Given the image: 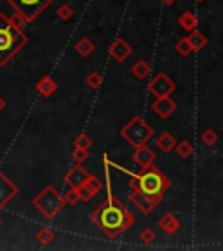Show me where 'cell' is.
I'll return each instance as SVG.
<instances>
[{"label":"cell","mask_w":223,"mask_h":251,"mask_svg":"<svg viewBox=\"0 0 223 251\" xmlns=\"http://www.w3.org/2000/svg\"><path fill=\"white\" fill-rule=\"evenodd\" d=\"M131 185L136 187L138 190H141L143 194L162 197L169 188V185H171V181L159 168L149 166V168H143V171L140 175H136V178H134Z\"/></svg>","instance_id":"cell-3"},{"label":"cell","mask_w":223,"mask_h":251,"mask_svg":"<svg viewBox=\"0 0 223 251\" xmlns=\"http://www.w3.org/2000/svg\"><path fill=\"white\" fill-rule=\"evenodd\" d=\"M161 201H162V197L143 194L141 190H138L136 187L131 185V202H133L143 215H150V213L161 204Z\"/></svg>","instance_id":"cell-7"},{"label":"cell","mask_w":223,"mask_h":251,"mask_svg":"<svg viewBox=\"0 0 223 251\" xmlns=\"http://www.w3.org/2000/svg\"><path fill=\"white\" fill-rule=\"evenodd\" d=\"M178 25H180L183 30L192 31V30H196V28H197L199 20H197V16L194 14L192 11H185L183 14H180V18H178Z\"/></svg>","instance_id":"cell-19"},{"label":"cell","mask_w":223,"mask_h":251,"mask_svg":"<svg viewBox=\"0 0 223 251\" xmlns=\"http://www.w3.org/2000/svg\"><path fill=\"white\" fill-rule=\"evenodd\" d=\"M91 220L108 237H117L119 234L131 228V225L134 224L133 215L112 194H108L106 201L99 208L94 209L93 215H91Z\"/></svg>","instance_id":"cell-1"},{"label":"cell","mask_w":223,"mask_h":251,"mask_svg":"<svg viewBox=\"0 0 223 251\" xmlns=\"http://www.w3.org/2000/svg\"><path fill=\"white\" fill-rule=\"evenodd\" d=\"M37 91H39L42 96H46V98H49V96H52V94L58 91V84H56V80L52 77H42L37 82Z\"/></svg>","instance_id":"cell-16"},{"label":"cell","mask_w":223,"mask_h":251,"mask_svg":"<svg viewBox=\"0 0 223 251\" xmlns=\"http://www.w3.org/2000/svg\"><path fill=\"white\" fill-rule=\"evenodd\" d=\"M54 232L51 230V228H42V230L37 232V241H39V244H42V246H49V244L54 241Z\"/></svg>","instance_id":"cell-24"},{"label":"cell","mask_w":223,"mask_h":251,"mask_svg":"<svg viewBox=\"0 0 223 251\" xmlns=\"http://www.w3.org/2000/svg\"><path fill=\"white\" fill-rule=\"evenodd\" d=\"M63 202L65 204H70V206H75L77 202H80V196H78V190L75 188H70L65 196H63Z\"/></svg>","instance_id":"cell-31"},{"label":"cell","mask_w":223,"mask_h":251,"mask_svg":"<svg viewBox=\"0 0 223 251\" xmlns=\"http://www.w3.org/2000/svg\"><path fill=\"white\" fill-rule=\"evenodd\" d=\"M174 91H176V84H174V80L169 78L164 72L157 74L152 82H150V93H152L155 98L171 96V93H174Z\"/></svg>","instance_id":"cell-8"},{"label":"cell","mask_w":223,"mask_h":251,"mask_svg":"<svg viewBox=\"0 0 223 251\" xmlns=\"http://www.w3.org/2000/svg\"><path fill=\"white\" fill-rule=\"evenodd\" d=\"M65 206L63 202V196L56 190L54 187L47 185L46 188H42L35 197H33V208L47 220H52L61 208Z\"/></svg>","instance_id":"cell-4"},{"label":"cell","mask_w":223,"mask_h":251,"mask_svg":"<svg viewBox=\"0 0 223 251\" xmlns=\"http://www.w3.org/2000/svg\"><path fill=\"white\" fill-rule=\"evenodd\" d=\"M74 9L70 7V4H63L58 7V11H56V16H58L61 21H70L72 18H74Z\"/></svg>","instance_id":"cell-26"},{"label":"cell","mask_w":223,"mask_h":251,"mask_svg":"<svg viewBox=\"0 0 223 251\" xmlns=\"http://www.w3.org/2000/svg\"><path fill=\"white\" fill-rule=\"evenodd\" d=\"M188 44H190V47H192V51H202L204 47H206V44H208V39H206V35L204 33H200L199 30H192L190 31V35L187 37Z\"/></svg>","instance_id":"cell-18"},{"label":"cell","mask_w":223,"mask_h":251,"mask_svg":"<svg viewBox=\"0 0 223 251\" xmlns=\"http://www.w3.org/2000/svg\"><path fill=\"white\" fill-rule=\"evenodd\" d=\"M108 54L112 56V58H114L115 61L122 63V61H125V59L129 58L131 54H133V47H131V44L127 42V40H124V39H115L114 42L110 44Z\"/></svg>","instance_id":"cell-10"},{"label":"cell","mask_w":223,"mask_h":251,"mask_svg":"<svg viewBox=\"0 0 223 251\" xmlns=\"http://www.w3.org/2000/svg\"><path fill=\"white\" fill-rule=\"evenodd\" d=\"M103 84V75L99 72H91L86 77V86H89L91 89H98Z\"/></svg>","instance_id":"cell-25"},{"label":"cell","mask_w":223,"mask_h":251,"mask_svg":"<svg viewBox=\"0 0 223 251\" xmlns=\"http://www.w3.org/2000/svg\"><path fill=\"white\" fill-rule=\"evenodd\" d=\"M74 147H80V149H86L89 150L91 147H93V140H91L87 134H78V136H75L74 140Z\"/></svg>","instance_id":"cell-27"},{"label":"cell","mask_w":223,"mask_h":251,"mask_svg":"<svg viewBox=\"0 0 223 251\" xmlns=\"http://www.w3.org/2000/svg\"><path fill=\"white\" fill-rule=\"evenodd\" d=\"M174 51H176L181 58H187V56H190L194 52L192 47H190V44H188L187 37H185V39L176 40V44H174Z\"/></svg>","instance_id":"cell-23"},{"label":"cell","mask_w":223,"mask_h":251,"mask_svg":"<svg viewBox=\"0 0 223 251\" xmlns=\"http://www.w3.org/2000/svg\"><path fill=\"white\" fill-rule=\"evenodd\" d=\"M103 188V181L99 180L98 176H93L91 175L89 180L84 183V187L78 190V196H80V201H84V202H89L91 199H93L96 194L99 192Z\"/></svg>","instance_id":"cell-13"},{"label":"cell","mask_w":223,"mask_h":251,"mask_svg":"<svg viewBox=\"0 0 223 251\" xmlns=\"http://www.w3.org/2000/svg\"><path fill=\"white\" fill-rule=\"evenodd\" d=\"M157 155L153 153V150H150L147 145L136 147V152H134V162L140 166L141 169L149 168V166H153Z\"/></svg>","instance_id":"cell-15"},{"label":"cell","mask_w":223,"mask_h":251,"mask_svg":"<svg viewBox=\"0 0 223 251\" xmlns=\"http://www.w3.org/2000/svg\"><path fill=\"white\" fill-rule=\"evenodd\" d=\"M72 155H74V161L77 162V164H84V161L89 157V150L80 149V147H74V152H72Z\"/></svg>","instance_id":"cell-30"},{"label":"cell","mask_w":223,"mask_h":251,"mask_svg":"<svg viewBox=\"0 0 223 251\" xmlns=\"http://www.w3.org/2000/svg\"><path fill=\"white\" fill-rule=\"evenodd\" d=\"M174 149H176V153L180 157H183V159H187V157H190L194 153V145L190 143V141L183 140V141H176V145H174Z\"/></svg>","instance_id":"cell-22"},{"label":"cell","mask_w":223,"mask_h":251,"mask_svg":"<svg viewBox=\"0 0 223 251\" xmlns=\"http://www.w3.org/2000/svg\"><path fill=\"white\" fill-rule=\"evenodd\" d=\"M131 72H133L134 78H138V80H145V78L150 75V72H152V68H150L149 61L140 59V61H136L133 67H131Z\"/></svg>","instance_id":"cell-20"},{"label":"cell","mask_w":223,"mask_h":251,"mask_svg":"<svg viewBox=\"0 0 223 251\" xmlns=\"http://www.w3.org/2000/svg\"><path fill=\"white\" fill-rule=\"evenodd\" d=\"M155 145L159 147V149H161L164 153H169L171 150H174V145H176V140H174V136H173L171 133L164 131V133H161L159 136H157Z\"/></svg>","instance_id":"cell-17"},{"label":"cell","mask_w":223,"mask_h":251,"mask_svg":"<svg viewBox=\"0 0 223 251\" xmlns=\"http://www.w3.org/2000/svg\"><path fill=\"white\" fill-rule=\"evenodd\" d=\"M0 225H2V220H0Z\"/></svg>","instance_id":"cell-36"},{"label":"cell","mask_w":223,"mask_h":251,"mask_svg":"<svg viewBox=\"0 0 223 251\" xmlns=\"http://www.w3.org/2000/svg\"><path fill=\"white\" fill-rule=\"evenodd\" d=\"M196 2H206V0H196Z\"/></svg>","instance_id":"cell-35"},{"label":"cell","mask_w":223,"mask_h":251,"mask_svg":"<svg viewBox=\"0 0 223 251\" xmlns=\"http://www.w3.org/2000/svg\"><path fill=\"white\" fill-rule=\"evenodd\" d=\"M152 110L161 119H168L176 112V103H174V100L169 98V96H161V98H157L152 103Z\"/></svg>","instance_id":"cell-12"},{"label":"cell","mask_w":223,"mask_h":251,"mask_svg":"<svg viewBox=\"0 0 223 251\" xmlns=\"http://www.w3.org/2000/svg\"><path fill=\"white\" fill-rule=\"evenodd\" d=\"M200 140H202V143L206 147H213L218 141V134H216V131L213 129H206L202 133V136H200Z\"/></svg>","instance_id":"cell-28"},{"label":"cell","mask_w":223,"mask_h":251,"mask_svg":"<svg viewBox=\"0 0 223 251\" xmlns=\"http://www.w3.org/2000/svg\"><path fill=\"white\" fill-rule=\"evenodd\" d=\"M28 44L23 30H18L5 14L0 12V67H5Z\"/></svg>","instance_id":"cell-2"},{"label":"cell","mask_w":223,"mask_h":251,"mask_svg":"<svg viewBox=\"0 0 223 251\" xmlns=\"http://www.w3.org/2000/svg\"><path fill=\"white\" fill-rule=\"evenodd\" d=\"M155 239H157V234L153 228H143V230L140 232V241L143 244H152Z\"/></svg>","instance_id":"cell-29"},{"label":"cell","mask_w":223,"mask_h":251,"mask_svg":"<svg viewBox=\"0 0 223 251\" xmlns=\"http://www.w3.org/2000/svg\"><path fill=\"white\" fill-rule=\"evenodd\" d=\"M16 12H20L26 23L35 21L54 0H5Z\"/></svg>","instance_id":"cell-6"},{"label":"cell","mask_w":223,"mask_h":251,"mask_svg":"<svg viewBox=\"0 0 223 251\" xmlns=\"http://www.w3.org/2000/svg\"><path fill=\"white\" fill-rule=\"evenodd\" d=\"M89 176H91V173L87 171V169L84 168L82 164H75L74 168L70 169V173H68L67 176H65V181H67V185L70 188L80 190V188L84 187V183L89 180Z\"/></svg>","instance_id":"cell-9"},{"label":"cell","mask_w":223,"mask_h":251,"mask_svg":"<svg viewBox=\"0 0 223 251\" xmlns=\"http://www.w3.org/2000/svg\"><path fill=\"white\" fill-rule=\"evenodd\" d=\"M7 18H9V21H11V23L14 25L16 28H18V30H23V28L28 25L26 21H25L23 16H21L20 12H16V11H14V14H12V16H7Z\"/></svg>","instance_id":"cell-32"},{"label":"cell","mask_w":223,"mask_h":251,"mask_svg":"<svg viewBox=\"0 0 223 251\" xmlns=\"http://www.w3.org/2000/svg\"><path fill=\"white\" fill-rule=\"evenodd\" d=\"M18 192H20V188L16 187V183H12L4 173L0 171V208H4L9 201L14 199Z\"/></svg>","instance_id":"cell-11"},{"label":"cell","mask_w":223,"mask_h":251,"mask_svg":"<svg viewBox=\"0 0 223 251\" xmlns=\"http://www.w3.org/2000/svg\"><path fill=\"white\" fill-rule=\"evenodd\" d=\"M75 51H77L78 56H82V58H89V56L94 52V44H93V40L87 39V37L80 39L77 44H75Z\"/></svg>","instance_id":"cell-21"},{"label":"cell","mask_w":223,"mask_h":251,"mask_svg":"<svg viewBox=\"0 0 223 251\" xmlns=\"http://www.w3.org/2000/svg\"><path fill=\"white\" fill-rule=\"evenodd\" d=\"M161 2H162L164 5H173L174 2H176V0H161Z\"/></svg>","instance_id":"cell-34"},{"label":"cell","mask_w":223,"mask_h":251,"mask_svg":"<svg viewBox=\"0 0 223 251\" xmlns=\"http://www.w3.org/2000/svg\"><path fill=\"white\" fill-rule=\"evenodd\" d=\"M121 136L136 149V147L147 145V141L153 136V127L143 117L136 115L121 129Z\"/></svg>","instance_id":"cell-5"},{"label":"cell","mask_w":223,"mask_h":251,"mask_svg":"<svg viewBox=\"0 0 223 251\" xmlns=\"http://www.w3.org/2000/svg\"><path fill=\"white\" fill-rule=\"evenodd\" d=\"M157 225H159V227H161V230L164 232V234H168V235L178 234V232H180V228H181L180 220L173 215V213H166L164 216H161V218H159V222H157Z\"/></svg>","instance_id":"cell-14"},{"label":"cell","mask_w":223,"mask_h":251,"mask_svg":"<svg viewBox=\"0 0 223 251\" xmlns=\"http://www.w3.org/2000/svg\"><path fill=\"white\" fill-rule=\"evenodd\" d=\"M5 106H7V103H5L4 96H0V112H4V110H5Z\"/></svg>","instance_id":"cell-33"}]
</instances>
